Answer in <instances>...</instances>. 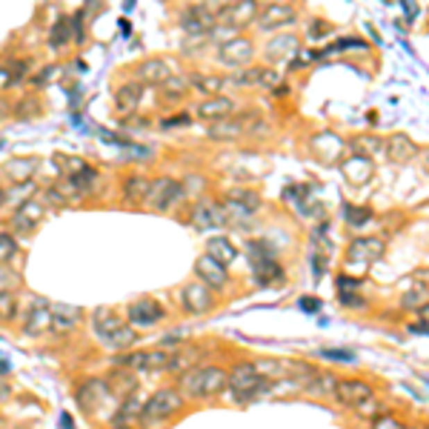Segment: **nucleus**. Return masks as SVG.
Here are the masks:
<instances>
[{
  "label": "nucleus",
  "instance_id": "9d476101",
  "mask_svg": "<svg viewBox=\"0 0 429 429\" xmlns=\"http://www.w3.org/2000/svg\"><path fill=\"white\" fill-rule=\"evenodd\" d=\"M214 15H218V20H221V23H226V26L244 29L246 23L258 20V3H252V0H241V3L218 6V9H214Z\"/></svg>",
  "mask_w": 429,
  "mask_h": 429
},
{
  "label": "nucleus",
  "instance_id": "a878e982",
  "mask_svg": "<svg viewBox=\"0 0 429 429\" xmlns=\"http://www.w3.org/2000/svg\"><path fill=\"white\" fill-rule=\"evenodd\" d=\"M232 83L235 86H260V83H278V72L272 69H244V72H235L232 75Z\"/></svg>",
  "mask_w": 429,
  "mask_h": 429
},
{
  "label": "nucleus",
  "instance_id": "39448f33",
  "mask_svg": "<svg viewBox=\"0 0 429 429\" xmlns=\"http://www.w3.org/2000/svg\"><path fill=\"white\" fill-rule=\"evenodd\" d=\"M180 198H183V186L178 180H172V178H160V180H152L146 201H149V206L155 212H166L172 203H178Z\"/></svg>",
  "mask_w": 429,
  "mask_h": 429
},
{
  "label": "nucleus",
  "instance_id": "6e6552de",
  "mask_svg": "<svg viewBox=\"0 0 429 429\" xmlns=\"http://www.w3.org/2000/svg\"><path fill=\"white\" fill-rule=\"evenodd\" d=\"M109 398H112V389L106 387V380H83V384H78V392H75L78 407L83 412H89V415Z\"/></svg>",
  "mask_w": 429,
  "mask_h": 429
},
{
  "label": "nucleus",
  "instance_id": "ddd939ff",
  "mask_svg": "<svg viewBox=\"0 0 429 429\" xmlns=\"http://www.w3.org/2000/svg\"><path fill=\"white\" fill-rule=\"evenodd\" d=\"M252 55H255V46L249 37H232V40L221 43V52H218L224 66H244L252 60Z\"/></svg>",
  "mask_w": 429,
  "mask_h": 429
},
{
  "label": "nucleus",
  "instance_id": "052dcab7",
  "mask_svg": "<svg viewBox=\"0 0 429 429\" xmlns=\"http://www.w3.org/2000/svg\"><path fill=\"white\" fill-rule=\"evenodd\" d=\"M423 315H426V318H429V306H426V309H423Z\"/></svg>",
  "mask_w": 429,
  "mask_h": 429
},
{
  "label": "nucleus",
  "instance_id": "37998d69",
  "mask_svg": "<svg viewBox=\"0 0 429 429\" xmlns=\"http://www.w3.org/2000/svg\"><path fill=\"white\" fill-rule=\"evenodd\" d=\"M358 415H361V418H378V415H384V412H380V403L375 401V398H369V401H364V403H358Z\"/></svg>",
  "mask_w": 429,
  "mask_h": 429
},
{
  "label": "nucleus",
  "instance_id": "423d86ee",
  "mask_svg": "<svg viewBox=\"0 0 429 429\" xmlns=\"http://www.w3.org/2000/svg\"><path fill=\"white\" fill-rule=\"evenodd\" d=\"M180 306L186 309V312H192V315L212 312V306H214L212 289H209V286H203L201 280L198 283H186L183 289H180Z\"/></svg>",
  "mask_w": 429,
  "mask_h": 429
},
{
  "label": "nucleus",
  "instance_id": "680f3d73",
  "mask_svg": "<svg viewBox=\"0 0 429 429\" xmlns=\"http://www.w3.org/2000/svg\"><path fill=\"white\" fill-rule=\"evenodd\" d=\"M423 380H426V384H429V375H423Z\"/></svg>",
  "mask_w": 429,
  "mask_h": 429
},
{
  "label": "nucleus",
  "instance_id": "5fc2aeb1",
  "mask_svg": "<svg viewBox=\"0 0 429 429\" xmlns=\"http://www.w3.org/2000/svg\"><path fill=\"white\" fill-rule=\"evenodd\" d=\"M349 286H352V289H355V286H361V278H349V275H341V278H338V289H341V292H346Z\"/></svg>",
  "mask_w": 429,
  "mask_h": 429
},
{
  "label": "nucleus",
  "instance_id": "4c0bfd02",
  "mask_svg": "<svg viewBox=\"0 0 429 429\" xmlns=\"http://www.w3.org/2000/svg\"><path fill=\"white\" fill-rule=\"evenodd\" d=\"M140 407H143V403L137 401V392H132L129 398H124L121 410H117V421H115V423H132V421H137V418H140Z\"/></svg>",
  "mask_w": 429,
  "mask_h": 429
},
{
  "label": "nucleus",
  "instance_id": "4be33fe9",
  "mask_svg": "<svg viewBox=\"0 0 429 429\" xmlns=\"http://www.w3.org/2000/svg\"><path fill=\"white\" fill-rule=\"evenodd\" d=\"M140 101H143V83H137V81H129V83H124L121 89L115 92L117 112H135Z\"/></svg>",
  "mask_w": 429,
  "mask_h": 429
},
{
  "label": "nucleus",
  "instance_id": "6ab92c4d",
  "mask_svg": "<svg viewBox=\"0 0 429 429\" xmlns=\"http://www.w3.org/2000/svg\"><path fill=\"white\" fill-rule=\"evenodd\" d=\"M384 152L392 163H407L418 155V146L407 137V135H392L387 143H384Z\"/></svg>",
  "mask_w": 429,
  "mask_h": 429
},
{
  "label": "nucleus",
  "instance_id": "393cba45",
  "mask_svg": "<svg viewBox=\"0 0 429 429\" xmlns=\"http://www.w3.org/2000/svg\"><path fill=\"white\" fill-rule=\"evenodd\" d=\"M149 186H152V180H146L143 175H129V178L124 180V201H126L129 206L146 203V198H149Z\"/></svg>",
  "mask_w": 429,
  "mask_h": 429
},
{
  "label": "nucleus",
  "instance_id": "1a4fd4ad",
  "mask_svg": "<svg viewBox=\"0 0 429 429\" xmlns=\"http://www.w3.org/2000/svg\"><path fill=\"white\" fill-rule=\"evenodd\" d=\"M180 23H183V29L189 35H209V32L218 29V26H214V23H218V15H214V9H206V6L195 3V6H189L183 12Z\"/></svg>",
  "mask_w": 429,
  "mask_h": 429
},
{
  "label": "nucleus",
  "instance_id": "cd10ccee",
  "mask_svg": "<svg viewBox=\"0 0 429 429\" xmlns=\"http://www.w3.org/2000/svg\"><path fill=\"white\" fill-rule=\"evenodd\" d=\"M40 214H43V209H40L35 201H26L23 206H17L15 218H12V226L20 229V232H32V229L40 224Z\"/></svg>",
  "mask_w": 429,
  "mask_h": 429
},
{
  "label": "nucleus",
  "instance_id": "473e14b6",
  "mask_svg": "<svg viewBox=\"0 0 429 429\" xmlns=\"http://www.w3.org/2000/svg\"><path fill=\"white\" fill-rule=\"evenodd\" d=\"M252 272H255L260 286H269V283H280L283 280V269H280V264L275 258L260 260V264H252Z\"/></svg>",
  "mask_w": 429,
  "mask_h": 429
},
{
  "label": "nucleus",
  "instance_id": "603ef678",
  "mask_svg": "<svg viewBox=\"0 0 429 429\" xmlns=\"http://www.w3.org/2000/svg\"><path fill=\"white\" fill-rule=\"evenodd\" d=\"M189 121H192V117H189L186 112H178V115H172V117H169V121H163L160 126H163V129H172V126H186Z\"/></svg>",
  "mask_w": 429,
  "mask_h": 429
},
{
  "label": "nucleus",
  "instance_id": "79ce46f5",
  "mask_svg": "<svg viewBox=\"0 0 429 429\" xmlns=\"http://www.w3.org/2000/svg\"><path fill=\"white\" fill-rule=\"evenodd\" d=\"M321 358H326V361L355 364V352H349V349H321Z\"/></svg>",
  "mask_w": 429,
  "mask_h": 429
},
{
  "label": "nucleus",
  "instance_id": "a211bd4d",
  "mask_svg": "<svg viewBox=\"0 0 429 429\" xmlns=\"http://www.w3.org/2000/svg\"><path fill=\"white\" fill-rule=\"evenodd\" d=\"M298 49H301V43H298L295 35H278V37H272V40L267 43V58L275 60V63H280V60L295 58Z\"/></svg>",
  "mask_w": 429,
  "mask_h": 429
},
{
  "label": "nucleus",
  "instance_id": "9b49d317",
  "mask_svg": "<svg viewBox=\"0 0 429 429\" xmlns=\"http://www.w3.org/2000/svg\"><path fill=\"white\" fill-rule=\"evenodd\" d=\"M126 312H129V323H135V326H158L166 315L163 306L152 298H140V301L129 303Z\"/></svg>",
  "mask_w": 429,
  "mask_h": 429
},
{
  "label": "nucleus",
  "instance_id": "5701e85b",
  "mask_svg": "<svg viewBox=\"0 0 429 429\" xmlns=\"http://www.w3.org/2000/svg\"><path fill=\"white\" fill-rule=\"evenodd\" d=\"M235 112V101L229 98H209L198 106V117H203V121H224V117H229Z\"/></svg>",
  "mask_w": 429,
  "mask_h": 429
},
{
  "label": "nucleus",
  "instance_id": "2eb2a0df",
  "mask_svg": "<svg viewBox=\"0 0 429 429\" xmlns=\"http://www.w3.org/2000/svg\"><path fill=\"white\" fill-rule=\"evenodd\" d=\"M298 17L295 6L289 3H269L258 12V26L260 29H278V26H286V23H292Z\"/></svg>",
  "mask_w": 429,
  "mask_h": 429
},
{
  "label": "nucleus",
  "instance_id": "bf43d9fd",
  "mask_svg": "<svg viewBox=\"0 0 429 429\" xmlns=\"http://www.w3.org/2000/svg\"><path fill=\"white\" fill-rule=\"evenodd\" d=\"M3 198H6V195H3V189H0V203H3Z\"/></svg>",
  "mask_w": 429,
  "mask_h": 429
},
{
  "label": "nucleus",
  "instance_id": "8fccbe9b",
  "mask_svg": "<svg viewBox=\"0 0 429 429\" xmlns=\"http://www.w3.org/2000/svg\"><path fill=\"white\" fill-rule=\"evenodd\" d=\"M358 140H361V143H358V149H361L358 155H367V152H378V149H384V143H380L378 137H358ZM367 158H369V155H367Z\"/></svg>",
  "mask_w": 429,
  "mask_h": 429
},
{
  "label": "nucleus",
  "instance_id": "7c9ffc66",
  "mask_svg": "<svg viewBox=\"0 0 429 429\" xmlns=\"http://www.w3.org/2000/svg\"><path fill=\"white\" fill-rule=\"evenodd\" d=\"M224 83H226V78H221V75H192L189 78V89H195L198 94H203L206 101L218 98V92L224 89Z\"/></svg>",
  "mask_w": 429,
  "mask_h": 429
},
{
  "label": "nucleus",
  "instance_id": "f704fd0d",
  "mask_svg": "<svg viewBox=\"0 0 429 429\" xmlns=\"http://www.w3.org/2000/svg\"><path fill=\"white\" fill-rule=\"evenodd\" d=\"M403 309H415V312H423V309L429 306V286L426 283H415L412 289L403 295Z\"/></svg>",
  "mask_w": 429,
  "mask_h": 429
},
{
  "label": "nucleus",
  "instance_id": "f03ea898",
  "mask_svg": "<svg viewBox=\"0 0 429 429\" xmlns=\"http://www.w3.org/2000/svg\"><path fill=\"white\" fill-rule=\"evenodd\" d=\"M183 395L175 389V387H163L158 389L149 401H143V407H140V418L137 423L143 429H152V426H160L166 421H172L180 410H183Z\"/></svg>",
  "mask_w": 429,
  "mask_h": 429
},
{
  "label": "nucleus",
  "instance_id": "c85d7f7f",
  "mask_svg": "<svg viewBox=\"0 0 429 429\" xmlns=\"http://www.w3.org/2000/svg\"><path fill=\"white\" fill-rule=\"evenodd\" d=\"M206 255L212 260H218L221 267H226V264H232V260L237 258V249H235V244L229 241V237H209V241H206Z\"/></svg>",
  "mask_w": 429,
  "mask_h": 429
},
{
  "label": "nucleus",
  "instance_id": "6e6d98bb",
  "mask_svg": "<svg viewBox=\"0 0 429 429\" xmlns=\"http://www.w3.org/2000/svg\"><path fill=\"white\" fill-rule=\"evenodd\" d=\"M410 332H415V335H429V321H418V323H410Z\"/></svg>",
  "mask_w": 429,
  "mask_h": 429
},
{
  "label": "nucleus",
  "instance_id": "f257e3e1",
  "mask_svg": "<svg viewBox=\"0 0 429 429\" xmlns=\"http://www.w3.org/2000/svg\"><path fill=\"white\" fill-rule=\"evenodd\" d=\"M229 387V372L214 367V364H198L192 369H186L178 380V392L189 401H206L221 395Z\"/></svg>",
  "mask_w": 429,
  "mask_h": 429
},
{
  "label": "nucleus",
  "instance_id": "0eeeda50",
  "mask_svg": "<svg viewBox=\"0 0 429 429\" xmlns=\"http://www.w3.org/2000/svg\"><path fill=\"white\" fill-rule=\"evenodd\" d=\"M384 241L380 237H358V241H352L349 244V249H346V264H361V267H369V264H375V260L384 255Z\"/></svg>",
  "mask_w": 429,
  "mask_h": 429
},
{
  "label": "nucleus",
  "instance_id": "2f4dec72",
  "mask_svg": "<svg viewBox=\"0 0 429 429\" xmlns=\"http://www.w3.org/2000/svg\"><path fill=\"white\" fill-rule=\"evenodd\" d=\"M226 203L232 209H241V212H255V209H260V195L252 192V189H229Z\"/></svg>",
  "mask_w": 429,
  "mask_h": 429
},
{
  "label": "nucleus",
  "instance_id": "aec40b11",
  "mask_svg": "<svg viewBox=\"0 0 429 429\" xmlns=\"http://www.w3.org/2000/svg\"><path fill=\"white\" fill-rule=\"evenodd\" d=\"M244 132H246V126H244L241 117H224V121L209 124V129H206V135L212 140H237Z\"/></svg>",
  "mask_w": 429,
  "mask_h": 429
},
{
  "label": "nucleus",
  "instance_id": "864d4df0",
  "mask_svg": "<svg viewBox=\"0 0 429 429\" xmlns=\"http://www.w3.org/2000/svg\"><path fill=\"white\" fill-rule=\"evenodd\" d=\"M329 32H332V26H329V23H321V20H315L312 29H309V35H312V37H326Z\"/></svg>",
  "mask_w": 429,
  "mask_h": 429
},
{
  "label": "nucleus",
  "instance_id": "09e8293b",
  "mask_svg": "<svg viewBox=\"0 0 429 429\" xmlns=\"http://www.w3.org/2000/svg\"><path fill=\"white\" fill-rule=\"evenodd\" d=\"M372 429H403V423L395 415H378L372 421Z\"/></svg>",
  "mask_w": 429,
  "mask_h": 429
},
{
  "label": "nucleus",
  "instance_id": "c756f323",
  "mask_svg": "<svg viewBox=\"0 0 429 429\" xmlns=\"http://www.w3.org/2000/svg\"><path fill=\"white\" fill-rule=\"evenodd\" d=\"M49 312H52V329L55 332H72L78 326V321H81V309H75V306H49Z\"/></svg>",
  "mask_w": 429,
  "mask_h": 429
},
{
  "label": "nucleus",
  "instance_id": "4468645a",
  "mask_svg": "<svg viewBox=\"0 0 429 429\" xmlns=\"http://www.w3.org/2000/svg\"><path fill=\"white\" fill-rule=\"evenodd\" d=\"M338 401L346 403V407H358V403H364L369 398H375L372 387L367 380H358V378H346V380H338V389H335Z\"/></svg>",
  "mask_w": 429,
  "mask_h": 429
},
{
  "label": "nucleus",
  "instance_id": "f8f14e48",
  "mask_svg": "<svg viewBox=\"0 0 429 429\" xmlns=\"http://www.w3.org/2000/svg\"><path fill=\"white\" fill-rule=\"evenodd\" d=\"M195 275L201 278L203 286H209V289H226V283H229L226 267H221L218 260H212L209 255H201L195 260Z\"/></svg>",
  "mask_w": 429,
  "mask_h": 429
},
{
  "label": "nucleus",
  "instance_id": "20e7f679",
  "mask_svg": "<svg viewBox=\"0 0 429 429\" xmlns=\"http://www.w3.org/2000/svg\"><path fill=\"white\" fill-rule=\"evenodd\" d=\"M117 364L129 372H169L172 352L169 349H149V352H132L117 358Z\"/></svg>",
  "mask_w": 429,
  "mask_h": 429
},
{
  "label": "nucleus",
  "instance_id": "bb28decb",
  "mask_svg": "<svg viewBox=\"0 0 429 429\" xmlns=\"http://www.w3.org/2000/svg\"><path fill=\"white\" fill-rule=\"evenodd\" d=\"M341 169H344V175H346L352 183H364V180L375 172V166H372V160H369L367 155H352L349 160L341 163Z\"/></svg>",
  "mask_w": 429,
  "mask_h": 429
},
{
  "label": "nucleus",
  "instance_id": "72a5a7b5",
  "mask_svg": "<svg viewBox=\"0 0 429 429\" xmlns=\"http://www.w3.org/2000/svg\"><path fill=\"white\" fill-rule=\"evenodd\" d=\"M72 20L69 17H60V20H55V26H52V32H49V46L55 52H60V49H66L69 46V40H72Z\"/></svg>",
  "mask_w": 429,
  "mask_h": 429
},
{
  "label": "nucleus",
  "instance_id": "49530a36",
  "mask_svg": "<svg viewBox=\"0 0 429 429\" xmlns=\"http://www.w3.org/2000/svg\"><path fill=\"white\" fill-rule=\"evenodd\" d=\"M15 286H17V275H15V272H9L6 267H0V295L12 292Z\"/></svg>",
  "mask_w": 429,
  "mask_h": 429
},
{
  "label": "nucleus",
  "instance_id": "a18cd8bd",
  "mask_svg": "<svg viewBox=\"0 0 429 429\" xmlns=\"http://www.w3.org/2000/svg\"><path fill=\"white\" fill-rule=\"evenodd\" d=\"M346 49H367V43L361 37H344L335 46H329V52H346Z\"/></svg>",
  "mask_w": 429,
  "mask_h": 429
},
{
  "label": "nucleus",
  "instance_id": "f3484780",
  "mask_svg": "<svg viewBox=\"0 0 429 429\" xmlns=\"http://www.w3.org/2000/svg\"><path fill=\"white\" fill-rule=\"evenodd\" d=\"M303 389H306L309 395H321V398L335 395V389H338V378L332 375V372L312 369V375H306V378H303Z\"/></svg>",
  "mask_w": 429,
  "mask_h": 429
},
{
  "label": "nucleus",
  "instance_id": "b1692460",
  "mask_svg": "<svg viewBox=\"0 0 429 429\" xmlns=\"http://www.w3.org/2000/svg\"><path fill=\"white\" fill-rule=\"evenodd\" d=\"M46 329H52V312H49V306H46V303H35V309L29 312L23 332H26L29 338H37V335H43Z\"/></svg>",
  "mask_w": 429,
  "mask_h": 429
},
{
  "label": "nucleus",
  "instance_id": "dca6fc26",
  "mask_svg": "<svg viewBox=\"0 0 429 429\" xmlns=\"http://www.w3.org/2000/svg\"><path fill=\"white\" fill-rule=\"evenodd\" d=\"M169 78H172V72H169V66H166V60H160V58H149L137 66V83L163 86Z\"/></svg>",
  "mask_w": 429,
  "mask_h": 429
},
{
  "label": "nucleus",
  "instance_id": "13d9d810",
  "mask_svg": "<svg viewBox=\"0 0 429 429\" xmlns=\"http://www.w3.org/2000/svg\"><path fill=\"white\" fill-rule=\"evenodd\" d=\"M106 429H132L129 423H112V426H106Z\"/></svg>",
  "mask_w": 429,
  "mask_h": 429
},
{
  "label": "nucleus",
  "instance_id": "de8ad7c7",
  "mask_svg": "<svg viewBox=\"0 0 429 429\" xmlns=\"http://www.w3.org/2000/svg\"><path fill=\"white\" fill-rule=\"evenodd\" d=\"M17 115L20 117H37L40 115V101L37 98H26V101L17 106Z\"/></svg>",
  "mask_w": 429,
  "mask_h": 429
},
{
  "label": "nucleus",
  "instance_id": "e433bc0d",
  "mask_svg": "<svg viewBox=\"0 0 429 429\" xmlns=\"http://www.w3.org/2000/svg\"><path fill=\"white\" fill-rule=\"evenodd\" d=\"M35 169H37V163L35 160H9L6 163V175L15 180V183H23V178H32L35 175Z\"/></svg>",
  "mask_w": 429,
  "mask_h": 429
},
{
  "label": "nucleus",
  "instance_id": "a19ab883",
  "mask_svg": "<svg viewBox=\"0 0 429 429\" xmlns=\"http://www.w3.org/2000/svg\"><path fill=\"white\" fill-rule=\"evenodd\" d=\"M17 255V244H15V237L6 235V232H0V267L9 264V260Z\"/></svg>",
  "mask_w": 429,
  "mask_h": 429
},
{
  "label": "nucleus",
  "instance_id": "ea45409f",
  "mask_svg": "<svg viewBox=\"0 0 429 429\" xmlns=\"http://www.w3.org/2000/svg\"><path fill=\"white\" fill-rule=\"evenodd\" d=\"M163 86H166V101H180L183 94H186V89H189V81H183V78H169Z\"/></svg>",
  "mask_w": 429,
  "mask_h": 429
},
{
  "label": "nucleus",
  "instance_id": "c9c22d12",
  "mask_svg": "<svg viewBox=\"0 0 429 429\" xmlns=\"http://www.w3.org/2000/svg\"><path fill=\"white\" fill-rule=\"evenodd\" d=\"M94 183H98V172L94 169H86L83 172H78L75 178H69V186H72V192H78V195H89L92 189H94Z\"/></svg>",
  "mask_w": 429,
  "mask_h": 429
},
{
  "label": "nucleus",
  "instance_id": "3c124183",
  "mask_svg": "<svg viewBox=\"0 0 429 429\" xmlns=\"http://www.w3.org/2000/svg\"><path fill=\"white\" fill-rule=\"evenodd\" d=\"M341 303L349 306V309H364L367 306V301L361 295H355V292H341Z\"/></svg>",
  "mask_w": 429,
  "mask_h": 429
},
{
  "label": "nucleus",
  "instance_id": "4d7b16f0",
  "mask_svg": "<svg viewBox=\"0 0 429 429\" xmlns=\"http://www.w3.org/2000/svg\"><path fill=\"white\" fill-rule=\"evenodd\" d=\"M301 306L306 309V312H315V309H321V301L318 298H301Z\"/></svg>",
  "mask_w": 429,
  "mask_h": 429
},
{
  "label": "nucleus",
  "instance_id": "7ed1b4c3",
  "mask_svg": "<svg viewBox=\"0 0 429 429\" xmlns=\"http://www.w3.org/2000/svg\"><path fill=\"white\" fill-rule=\"evenodd\" d=\"M92 323H94V335L101 338V344L115 349V352L129 349V346L137 344V332L126 321L117 318L115 312H109V309H98L94 318H92Z\"/></svg>",
  "mask_w": 429,
  "mask_h": 429
},
{
  "label": "nucleus",
  "instance_id": "58836bf2",
  "mask_svg": "<svg viewBox=\"0 0 429 429\" xmlns=\"http://www.w3.org/2000/svg\"><path fill=\"white\" fill-rule=\"evenodd\" d=\"M372 218V212L367 206H352V203H344V221L349 226H364L367 221Z\"/></svg>",
  "mask_w": 429,
  "mask_h": 429
},
{
  "label": "nucleus",
  "instance_id": "412c9836",
  "mask_svg": "<svg viewBox=\"0 0 429 429\" xmlns=\"http://www.w3.org/2000/svg\"><path fill=\"white\" fill-rule=\"evenodd\" d=\"M192 224L201 226V229L221 226V224H226V209L212 206V203H198V206L192 209Z\"/></svg>",
  "mask_w": 429,
  "mask_h": 429
},
{
  "label": "nucleus",
  "instance_id": "c03bdc74",
  "mask_svg": "<svg viewBox=\"0 0 429 429\" xmlns=\"http://www.w3.org/2000/svg\"><path fill=\"white\" fill-rule=\"evenodd\" d=\"M15 309H17V301H15L12 292L0 295V318H3V321H12V318H15Z\"/></svg>",
  "mask_w": 429,
  "mask_h": 429
}]
</instances>
